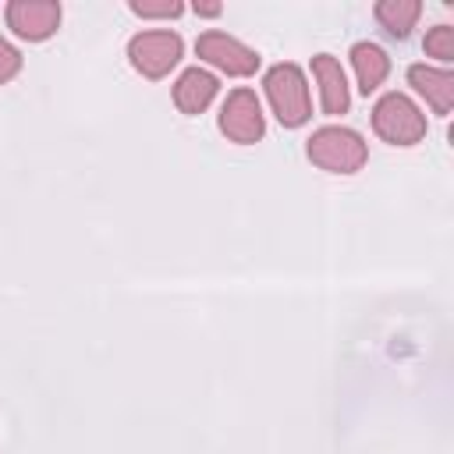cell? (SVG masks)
Returning <instances> with one entry per match:
<instances>
[{
	"instance_id": "cell-1",
	"label": "cell",
	"mask_w": 454,
	"mask_h": 454,
	"mask_svg": "<svg viewBox=\"0 0 454 454\" xmlns=\"http://www.w3.org/2000/svg\"><path fill=\"white\" fill-rule=\"evenodd\" d=\"M262 89L270 99L273 117L280 128H301L312 121V96H309V78L298 64L280 60L262 74Z\"/></svg>"
},
{
	"instance_id": "cell-2",
	"label": "cell",
	"mask_w": 454,
	"mask_h": 454,
	"mask_svg": "<svg viewBox=\"0 0 454 454\" xmlns=\"http://www.w3.org/2000/svg\"><path fill=\"white\" fill-rule=\"evenodd\" d=\"M305 156L326 174H358L365 167V160H369V145L355 128L323 124V128H316L309 135Z\"/></svg>"
},
{
	"instance_id": "cell-3",
	"label": "cell",
	"mask_w": 454,
	"mask_h": 454,
	"mask_svg": "<svg viewBox=\"0 0 454 454\" xmlns=\"http://www.w3.org/2000/svg\"><path fill=\"white\" fill-rule=\"evenodd\" d=\"M372 131H376L387 145L408 149V145H419V142L426 138L429 121H426L422 106H419L411 96H404V92H387V96H380L376 106H372Z\"/></svg>"
},
{
	"instance_id": "cell-4",
	"label": "cell",
	"mask_w": 454,
	"mask_h": 454,
	"mask_svg": "<svg viewBox=\"0 0 454 454\" xmlns=\"http://www.w3.org/2000/svg\"><path fill=\"white\" fill-rule=\"evenodd\" d=\"M181 57H184V39L170 28H149L128 39V60L149 82L167 78L181 64Z\"/></svg>"
},
{
	"instance_id": "cell-5",
	"label": "cell",
	"mask_w": 454,
	"mask_h": 454,
	"mask_svg": "<svg viewBox=\"0 0 454 454\" xmlns=\"http://www.w3.org/2000/svg\"><path fill=\"white\" fill-rule=\"evenodd\" d=\"M216 128L234 145H255L266 135V114H262L259 96L252 89H231L227 99L220 103Z\"/></svg>"
},
{
	"instance_id": "cell-6",
	"label": "cell",
	"mask_w": 454,
	"mask_h": 454,
	"mask_svg": "<svg viewBox=\"0 0 454 454\" xmlns=\"http://www.w3.org/2000/svg\"><path fill=\"white\" fill-rule=\"evenodd\" d=\"M195 53H199L202 64H209L213 71H220L227 78H252L262 64V57L252 46H245L241 39H234L227 32H216V28H209L195 39Z\"/></svg>"
},
{
	"instance_id": "cell-7",
	"label": "cell",
	"mask_w": 454,
	"mask_h": 454,
	"mask_svg": "<svg viewBox=\"0 0 454 454\" xmlns=\"http://www.w3.org/2000/svg\"><path fill=\"white\" fill-rule=\"evenodd\" d=\"M7 28L25 43H46L60 28V4L57 0H11L4 7Z\"/></svg>"
},
{
	"instance_id": "cell-8",
	"label": "cell",
	"mask_w": 454,
	"mask_h": 454,
	"mask_svg": "<svg viewBox=\"0 0 454 454\" xmlns=\"http://www.w3.org/2000/svg\"><path fill=\"white\" fill-rule=\"evenodd\" d=\"M312 78L319 85V106H323V114L326 117L348 114V106H351V85H348V74H344L340 60L330 57V53H316L312 57Z\"/></svg>"
},
{
	"instance_id": "cell-9",
	"label": "cell",
	"mask_w": 454,
	"mask_h": 454,
	"mask_svg": "<svg viewBox=\"0 0 454 454\" xmlns=\"http://www.w3.org/2000/svg\"><path fill=\"white\" fill-rule=\"evenodd\" d=\"M220 92V78L209 71V67H184L174 82V106L184 114V117H199L213 106Z\"/></svg>"
},
{
	"instance_id": "cell-10",
	"label": "cell",
	"mask_w": 454,
	"mask_h": 454,
	"mask_svg": "<svg viewBox=\"0 0 454 454\" xmlns=\"http://www.w3.org/2000/svg\"><path fill=\"white\" fill-rule=\"evenodd\" d=\"M408 85L429 103L433 114L447 117L454 110V74L436 64H411L408 67Z\"/></svg>"
},
{
	"instance_id": "cell-11",
	"label": "cell",
	"mask_w": 454,
	"mask_h": 454,
	"mask_svg": "<svg viewBox=\"0 0 454 454\" xmlns=\"http://www.w3.org/2000/svg\"><path fill=\"white\" fill-rule=\"evenodd\" d=\"M351 67H355L358 92L362 96H372L387 82V74H390V57L376 43H355L351 46Z\"/></svg>"
},
{
	"instance_id": "cell-12",
	"label": "cell",
	"mask_w": 454,
	"mask_h": 454,
	"mask_svg": "<svg viewBox=\"0 0 454 454\" xmlns=\"http://www.w3.org/2000/svg\"><path fill=\"white\" fill-rule=\"evenodd\" d=\"M372 18L380 21V28L394 39H408L411 28L419 25L422 18V4L419 0H380L372 7Z\"/></svg>"
},
{
	"instance_id": "cell-13",
	"label": "cell",
	"mask_w": 454,
	"mask_h": 454,
	"mask_svg": "<svg viewBox=\"0 0 454 454\" xmlns=\"http://www.w3.org/2000/svg\"><path fill=\"white\" fill-rule=\"evenodd\" d=\"M128 11L142 21H174L184 14L181 0H128Z\"/></svg>"
},
{
	"instance_id": "cell-14",
	"label": "cell",
	"mask_w": 454,
	"mask_h": 454,
	"mask_svg": "<svg viewBox=\"0 0 454 454\" xmlns=\"http://www.w3.org/2000/svg\"><path fill=\"white\" fill-rule=\"evenodd\" d=\"M422 50H426V57H433L436 64H450L454 60V25H433L429 32H426V39H422Z\"/></svg>"
},
{
	"instance_id": "cell-15",
	"label": "cell",
	"mask_w": 454,
	"mask_h": 454,
	"mask_svg": "<svg viewBox=\"0 0 454 454\" xmlns=\"http://www.w3.org/2000/svg\"><path fill=\"white\" fill-rule=\"evenodd\" d=\"M21 64H25V57H21V50H18L14 43H7V39L0 35V85H7V82H14V78L21 74Z\"/></svg>"
},
{
	"instance_id": "cell-16",
	"label": "cell",
	"mask_w": 454,
	"mask_h": 454,
	"mask_svg": "<svg viewBox=\"0 0 454 454\" xmlns=\"http://www.w3.org/2000/svg\"><path fill=\"white\" fill-rule=\"evenodd\" d=\"M192 11H195L199 18H220V14H223V4H202V0H199V4H192Z\"/></svg>"
}]
</instances>
